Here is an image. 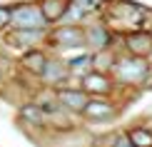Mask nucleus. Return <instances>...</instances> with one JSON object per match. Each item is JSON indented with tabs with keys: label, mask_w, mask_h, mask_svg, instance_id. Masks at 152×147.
Masks as SVG:
<instances>
[{
	"label": "nucleus",
	"mask_w": 152,
	"mask_h": 147,
	"mask_svg": "<svg viewBox=\"0 0 152 147\" xmlns=\"http://www.w3.org/2000/svg\"><path fill=\"white\" fill-rule=\"evenodd\" d=\"M20 115H23V120H28V122L35 125V127H40V125L48 122V120H45V112H42L37 105H25L23 110H20Z\"/></svg>",
	"instance_id": "1a4fd4ad"
},
{
	"label": "nucleus",
	"mask_w": 152,
	"mask_h": 147,
	"mask_svg": "<svg viewBox=\"0 0 152 147\" xmlns=\"http://www.w3.org/2000/svg\"><path fill=\"white\" fill-rule=\"evenodd\" d=\"M127 142L132 147H152V132L147 127H132L127 132Z\"/></svg>",
	"instance_id": "0eeeda50"
},
{
	"label": "nucleus",
	"mask_w": 152,
	"mask_h": 147,
	"mask_svg": "<svg viewBox=\"0 0 152 147\" xmlns=\"http://www.w3.org/2000/svg\"><path fill=\"white\" fill-rule=\"evenodd\" d=\"M23 65L28 67V70H33V72H42L48 65V60H45V55L42 53H28L23 57Z\"/></svg>",
	"instance_id": "9d476101"
},
{
	"label": "nucleus",
	"mask_w": 152,
	"mask_h": 147,
	"mask_svg": "<svg viewBox=\"0 0 152 147\" xmlns=\"http://www.w3.org/2000/svg\"><path fill=\"white\" fill-rule=\"evenodd\" d=\"M90 37L95 40V45H97V48H102L105 42H107V35L102 33V30H92V33H90Z\"/></svg>",
	"instance_id": "4468645a"
},
{
	"label": "nucleus",
	"mask_w": 152,
	"mask_h": 147,
	"mask_svg": "<svg viewBox=\"0 0 152 147\" xmlns=\"http://www.w3.org/2000/svg\"><path fill=\"white\" fill-rule=\"evenodd\" d=\"M10 18H12V12H10V10L0 8V28H5V25L10 23Z\"/></svg>",
	"instance_id": "2eb2a0df"
},
{
	"label": "nucleus",
	"mask_w": 152,
	"mask_h": 147,
	"mask_svg": "<svg viewBox=\"0 0 152 147\" xmlns=\"http://www.w3.org/2000/svg\"><path fill=\"white\" fill-rule=\"evenodd\" d=\"M112 112H115V107L105 100H97V97L87 100L85 110H82V115H87L90 120H107V117H112Z\"/></svg>",
	"instance_id": "20e7f679"
},
{
	"label": "nucleus",
	"mask_w": 152,
	"mask_h": 147,
	"mask_svg": "<svg viewBox=\"0 0 152 147\" xmlns=\"http://www.w3.org/2000/svg\"><path fill=\"white\" fill-rule=\"evenodd\" d=\"M42 15H45V20L60 18L62 15V0H45V5H42Z\"/></svg>",
	"instance_id": "f8f14e48"
},
{
	"label": "nucleus",
	"mask_w": 152,
	"mask_h": 147,
	"mask_svg": "<svg viewBox=\"0 0 152 147\" xmlns=\"http://www.w3.org/2000/svg\"><path fill=\"white\" fill-rule=\"evenodd\" d=\"M10 23H15L18 30H33V33H37L42 28V23H45V15L35 5H23V8H18L12 12Z\"/></svg>",
	"instance_id": "f257e3e1"
},
{
	"label": "nucleus",
	"mask_w": 152,
	"mask_h": 147,
	"mask_svg": "<svg viewBox=\"0 0 152 147\" xmlns=\"http://www.w3.org/2000/svg\"><path fill=\"white\" fill-rule=\"evenodd\" d=\"M127 48H130L135 55H147L150 50H152V35H150V33L127 35Z\"/></svg>",
	"instance_id": "423d86ee"
},
{
	"label": "nucleus",
	"mask_w": 152,
	"mask_h": 147,
	"mask_svg": "<svg viewBox=\"0 0 152 147\" xmlns=\"http://www.w3.org/2000/svg\"><path fill=\"white\" fill-rule=\"evenodd\" d=\"M82 87H85L87 92H92V95H107L112 85H110V80H107L105 75L92 72V75H87V78L82 80Z\"/></svg>",
	"instance_id": "39448f33"
},
{
	"label": "nucleus",
	"mask_w": 152,
	"mask_h": 147,
	"mask_svg": "<svg viewBox=\"0 0 152 147\" xmlns=\"http://www.w3.org/2000/svg\"><path fill=\"white\" fill-rule=\"evenodd\" d=\"M75 8H77V12H90L95 8H100L102 5V0H72Z\"/></svg>",
	"instance_id": "ddd939ff"
},
{
	"label": "nucleus",
	"mask_w": 152,
	"mask_h": 147,
	"mask_svg": "<svg viewBox=\"0 0 152 147\" xmlns=\"http://www.w3.org/2000/svg\"><path fill=\"white\" fill-rule=\"evenodd\" d=\"M40 75L45 78V82L55 85V82H62V80L67 78V70L62 67V65H58V62H55V65H53V62H48V65H45V70H42Z\"/></svg>",
	"instance_id": "6e6552de"
},
{
	"label": "nucleus",
	"mask_w": 152,
	"mask_h": 147,
	"mask_svg": "<svg viewBox=\"0 0 152 147\" xmlns=\"http://www.w3.org/2000/svg\"><path fill=\"white\" fill-rule=\"evenodd\" d=\"M55 97H58V102L65 110H70V112H82L85 110V105H87V95L82 92V90H67V87H62V90L55 92Z\"/></svg>",
	"instance_id": "7ed1b4c3"
},
{
	"label": "nucleus",
	"mask_w": 152,
	"mask_h": 147,
	"mask_svg": "<svg viewBox=\"0 0 152 147\" xmlns=\"http://www.w3.org/2000/svg\"><path fill=\"white\" fill-rule=\"evenodd\" d=\"M115 67V75L122 82H140L145 75H147V65H145L142 60H137V57H130V60H120Z\"/></svg>",
	"instance_id": "f03ea898"
},
{
	"label": "nucleus",
	"mask_w": 152,
	"mask_h": 147,
	"mask_svg": "<svg viewBox=\"0 0 152 147\" xmlns=\"http://www.w3.org/2000/svg\"><path fill=\"white\" fill-rule=\"evenodd\" d=\"M55 40L62 42V45H75V42H80L82 37H80V33L75 28H62V30L55 33Z\"/></svg>",
	"instance_id": "9b49d317"
}]
</instances>
